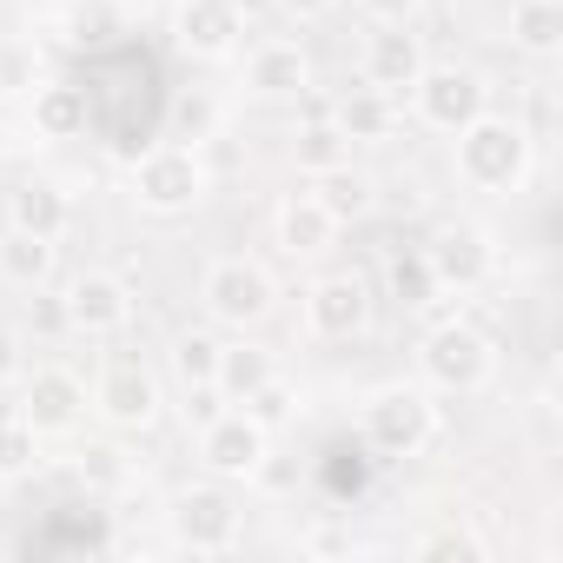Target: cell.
Instances as JSON below:
<instances>
[{
  "label": "cell",
  "mask_w": 563,
  "mask_h": 563,
  "mask_svg": "<svg viewBox=\"0 0 563 563\" xmlns=\"http://www.w3.org/2000/svg\"><path fill=\"white\" fill-rule=\"evenodd\" d=\"M451 173L471 192H517L523 173H530V133H523V120L484 107L471 126L451 133Z\"/></svg>",
  "instance_id": "1"
},
{
  "label": "cell",
  "mask_w": 563,
  "mask_h": 563,
  "mask_svg": "<svg viewBox=\"0 0 563 563\" xmlns=\"http://www.w3.org/2000/svg\"><path fill=\"white\" fill-rule=\"evenodd\" d=\"M358 438L378 451V457H418L431 438H438V405L424 385H378L365 405H358Z\"/></svg>",
  "instance_id": "2"
},
{
  "label": "cell",
  "mask_w": 563,
  "mask_h": 563,
  "mask_svg": "<svg viewBox=\"0 0 563 563\" xmlns=\"http://www.w3.org/2000/svg\"><path fill=\"white\" fill-rule=\"evenodd\" d=\"M126 192H133L140 212H153V219H179V212H192V206L212 192V173H206V159H199L186 140H173V146L140 153Z\"/></svg>",
  "instance_id": "3"
},
{
  "label": "cell",
  "mask_w": 563,
  "mask_h": 563,
  "mask_svg": "<svg viewBox=\"0 0 563 563\" xmlns=\"http://www.w3.org/2000/svg\"><path fill=\"white\" fill-rule=\"evenodd\" d=\"M418 372H424L431 391H457V398H471V391L490 385L497 352H490V339H484L471 319H444V325L424 332V345H418Z\"/></svg>",
  "instance_id": "4"
},
{
  "label": "cell",
  "mask_w": 563,
  "mask_h": 563,
  "mask_svg": "<svg viewBox=\"0 0 563 563\" xmlns=\"http://www.w3.org/2000/svg\"><path fill=\"white\" fill-rule=\"evenodd\" d=\"M199 306L219 332H252L272 319V272L252 258H212L199 272Z\"/></svg>",
  "instance_id": "5"
},
{
  "label": "cell",
  "mask_w": 563,
  "mask_h": 563,
  "mask_svg": "<svg viewBox=\"0 0 563 563\" xmlns=\"http://www.w3.org/2000/svg\"><path fill=\"white\" fill-rule=\"evenodd\" d=\"M239 523L245 517H239L225 484H186V490L166 497V537L192 556H225L239 543Z\"/></svg>",
  "instance_id": "6"
},
{
  "label": "cell",
  "mask_w": 563,
  "mask_h": 563,
  "mask_svg": "<svg viewBox=\"0 0 563 563\" xmlns=\"http://www.w3.org/2000/svg\"><path fill=\"white\" fill-rule=\"evenodd\" d=\"M490 107V87H484V74L477 67H424L418 80H411V113H418V126H431V133H457V126H471L477 113Z\"/></svg>",
  "instance_id": "7"
},
{
  "label": "cell",
  "mask_w": 563,
  "mask_h": 563,
  "mask_svg": "<svg viewBox=\"0 0 563 563\" xmlns=\"http://www.w3.org/2000/svg\"><path fill=\"white\" fill-rule=\"evenodd\" d=\"M272 457V424H258L252 411H212L199 424V464L219 477V484H239V477H258Z\"/></svg>",
  "instance_id": "8"
},
{
  "label": "cell",
  "mask_w": 563,
  "mask_h": 563,
  "mask_svg": "<svg viewBox=\"0 0 563 563\" xmlns=\"http://www.w3.org/2000/svg\"><path fill=\"white\" fill-rule=\"evenodd\" d=\"M424 272H431V286L438 292H477V286H490V272H497V239L484 232V225H471V219H457V225H444L431 245H424Z\"/></svg>",
  "instance_id": "9"
},
{
  "label": "cell",
  "mask_w": 563,
  "mask_h": 563,
  "mask_svg": "<svg viewBox=\"0 0 563 563\" xmlns=\"http://www.w3.org/2000/svg\"><path fill=\"white\" fill-rule=\"evenodd\" d=\"M60 319H67L80 339H113V332H126V325H133V286H126L120 272L87 265V272H74V278H67V292H60Z\"/></svg>",
  "instance_id": "10"
},
{
  "label": "cell",
  "mask_w": 563,
  "mask_h": 563,
  "mask_svg": "<svg viewBox=\"0 0 563 563\" xmlns=\"http://www.w3.org/2000/svg\"><path fill=\"white\" fill-rule=\"evenodd\" d=\"M372 325V286L358 272H325L312 278V292H306V332L339 345V339H358Z\"/></svg>",
  "instance_id": "11"
},
{
  "label": "cell",
  "mask_w": 563,
  "mask_h": 563,
  "mask_svg": "<svg viewBox=\"0 0 563 563\" xmlns=\"http://www.w3.org/2000/svg\"><path fill=\"white\" fill-rule=\"evenodd\" d=\"M239 87H245V100H265V107L306 100L312 93V54L299 41H258L239 67Z\"/></svg>",
  "instance_id": "12"
},
{
  "label": "cell",
  "mask_w": 563,
  "mask_h": 563,
  "mask_svg": "<svg viewBox=\"0 0 563 563\" xmlns=\"http://www.w3.org/2000/svg\"><path fill=\"white\" fill-rule=\"evenodd\" d=\"M245 41V14L239 0H179L173 14V47L186 60H232Z\"/></svg>",
  "instance_id": "13"
},
{
  "label": "cell",
  "mask_w": 563,
  "mask_h": 563,
  "mask_svg": "<svg viewBox=\"0 0 563 563\" xmlns=\"http://www.w3.org/2000/svg\"><path fill=\"white\" fill-rule=\"evenodd\" d=\"M14 418H21V424H34L41 438H67V431L87 418V385H80L67 365H41V372L21 385Z\"/></svg>",
  "instance_id": "14"
},
{
  "label": "cell",
  "mask_w": 563,
  "mask_h": 563,
  "mask_svg": "<svg viewBox=\"0 0 563 563\" xmlns=\"http://www.w3.org/2000/svg\"><path fill=\"white\" fill-rule=\"evenodd\" d=\"M431 60H424V34H411V21L405 27H372V41H365V54H358V74H365V87H378V93H411V80L424 74Z\"/></svg>",
  "instance_id": "15"
},
{
  "label": "cell",
  "mask_w": 563,
  "mask_h": 563,
  "mask_svg": "<svg viewBox=\"0 0 563 563\" xmlns=\"http://www.w3.org/2000/svg\"><path fill=\"white\" fill-rule=\"evenodd\" d=\"M93 411L113 431H146L159 418V378L146 365H107L100 385H93Z\"/></svg>",
  "instance_id": "16"
},
{
  "label": "cell",
  "mask_w": 563,
  "mask_h": 563,
  "mask_svg": "<svg viewBox=\"0 0 563 563\" xmlns=\"http://www.w3.org/2000/svg\"><path fill=\"white\" fill-rule=\"evenodd\" d=\"M60 265V239H41V232H21L8 225L0 232V286L8 292H41Z\"/></svg>",
  "instance_id": "17"
},
{
  "label": "cell",
  "mask_w": 563,
  "mask_h": 563,
  "mask_svg": "<svg viewBox=\"0 0 563 563\" xmlns=\"http://www.w3.org/2000/svg\"><path fill=\"white\" fill-rule=\"evenodd\" d=\"M27 126H34V140H47V146L80 140V133H87V87H74V80L34 87V93H27Z\"/></svg>",
  "instance_id": "18"
},
{
  "label": "cell",
  "mask_w": 563,
  "mask_h": 563,
  "mask_svg": "<svg viewBox=\"0 0 563 563\" xmlns=\"http://www.w3.org/2000/svg\"><path fill=\"white\" fill-rule=\"evenodd\" d=\"M8 225L41 232V239H60V232L74 225V199H67V186H60V179H21V186L8 192Z\"/></svg>",
  "instance_id": "19"
},
{
  "label": "cell",
  "mask_w": 563,
  "mask_h": 563,
  "mask_svg": "<svg viewBox=\"0 0 563 563\" xmlns=\"http://www.w3.org/2000/svg\"><path fill=\"white\" fill-rule=\"evenodd\" d=\"M332 239H339V219L312 192H299V199L278 206V252H286V258H325Z\"/></svg>",
  "instance_id": "20"
},
{
  "label": "cell",
  "mask_w": 563,
  "mask_h": 563,
  "mask_svg": "<svg viewBox=\"0 0 563 563\" xmlns=\"http://www.w3.org/2000/svg\"><path fill=\"white\" fill-rule=\"evenodd\" d=\"M391 120H398V107H391V93H378V87H345L339 93V107H332V126L352 140V146H378V140H391Z\"/></svg>",
  "instance_id": "21"
},
{
  "label": "cell",
  "mask_w": 563,
  "mask_h": 563,
  "mask_svg": "<svg viewBox=\"0 0 563 563\" xmlns=\"http://www.w3.org/2000/svg\"><path fill=\"white\" fill-rule=\"evenodd\" d=\"M312 199H319L339 225H358V219H372V206H378V179H372V173H358V166L345 159V166L312 173Z\"/></svg>",
  "instance_id": "22"
},
{
  "label": "cell",
  "mask_w": 563,
  "mask_h": 563,
  "mask_svg": "<svg viewBox=\"0 0 563 563\" xmlns=\"http://www.w3.org/2000/svg\"><path fill=\"white\" fill-rule=\"evenodd\" d=\"M278 378V358L265 352V345H219V372H212V391L225 398V405H245L258 385H272Z\"/></svg>",
  "instance_id": "23"
},
{
  "label": "cell",
  "mask_w": 563,
  "mask_h": 563,
  "mask_svg": "<svg viewBox=\"0 0 563 563\" xmlns=\"http://www.w3.org/2000/svg\"><path fill=\"white\" fill-rule=\"evenodd\" d=\"M510 47L530 60L563 54V0H517L510 8Z\"/></svg>",
  "instance_id": "24"
},
{
  "label": "cell",
  "mask_w": 563,
  "mask_h": 563,
  "mask_svg": "<svg viewBox=\"0 0 563 563\" xmlns=\"http://www.w3.org/2000/svg\"><path fill=\"white\" fill-rule=\"evenodd\" d=\"M120 27H126L120 0H67V8H60V34H67L74 47H107Z\"/></svg>",
  "instance_id": "25"
},
{
  "label": "cell",
  "mask_w": 563,
  "mask_h": 563,
  "mask_svg": "<svg viewBox=\"0 0 563 563\" xmlns=\"http://www.w3.org/2000/svg\"><path fill=\"white\" fill-rule=\"evenodd\" d=\"M212 372H219V339L212 332H179L173 339V378L186 391H199V385H212Z\"/></svg>",
  "instance_id": "26"
},
{
  "label": "cell",
  "mask_w": 563,
  "mask_h": 563,
  "mask_svg": "<svg viewBox=\"0 0 563 563\" xmlns=\"http://www.w3.org/2000/svg\"><path fill=\"white\" fill-rule=\"evenodd\" d=\"M41 464V431L21 418H0V484H14Z\"/></svg>",
  "instance_id": "27"
},
{
  "label": "cell",
  "mask_w": 563,
  "mask_h": 563,
  "mask_svg": "<svg viewBox=\"0 0 563 563\" xmlns=\"http://www.w3.org/2000/svg\"><path fill=\"white\" fill-rule=\"evenodd\" d=\"M292 153H299V173H325V166H345V159H352V140H345L332 120H319V126L299 133Z\"/></svg>",
  "instance_id": "28"
},
{
  "label": "cell",
  "mask_w": 563,
  "mask_h": 563,
  "mask_svg": "<svg viewBox=\"0 0 563 563\" xmlns=\"http://www.w3.org/2000/svg\"><path fill=\"white\" fill-rule=\"evenodd\" d=\"M126 477H133V464H126L120 444H87V451H80V484H87V490H120Z\"/></svg>",
  "instance_id": "29"
},
{
  "label": "cell",
  "mask_w": 563,
  "mask_h": 563,
  "mask_svg": "<svg viewBox=\"0 0 563 563\" xmlns=\"http://www.w3.org/2000/svg\"><path fill=\"white\" fill-rule=\"evenodd\" d=\"M173 120H179V140H186V146H199V140L219 126V107H212L206 93H186V100L173 107Z\"/></svg>",
  "instance_id": "30"
},
{
  "label": "cell",
  "mask_w": 563,
  "mask_h": 563,
  "mask_svg": "<svg viewBox=\"0 0 563 563\" xmlns=\"http://www.w3.org/2000/svg\"><path fill=\"white\" fill-rule=\"evenodd\" d=\"M418 550H424V556H484L490 543H484L477 530H457V523H444V530L418 537Z\"/></svg>",
  "instance_id": "31"
},
{
  "label": "cell",
  "mask_w": 563,
  "mask_h": 563,
  "mask_svg": "<svg viewBox=\"0 0 563 563\" xmlns=\"http://www.w3.org/2000/svg\"><path fill=\"white\" fill-rule=\"evenodd\" d=\"M391 286H398V299L405 306H431V272H424V258H391Z\"/></svg>",
  "instance_id": "32"
},
{
  "label": "cell",
  "mask_w": 563,
  "mask_h": 563,
  "mask_svg": "<svg viewBox=\"0 0 563 563\" xmlns=\"http://www.w3.org/2000/svg\"><path fill=\"white\" fill-rule=\"evenodd\" d=\"M358 14H365L372 27H405V21L424 14V0H358Z\"/></svg>",
  "instance_id": "33"
},
{
  "label": "cell",
  "mask_w": 563,
  "mask_h": 563,
  "mask_svg": "<svg viewBox=\"0 0 563 563\" xmlns=\"http://www.w3.org/2000/svg\"><path fill=\"white\" fill-rule=\"evenodd\" d=\"M8 93H34V54H0V100Z\"/></svg>",
  "instance_id": "34"
},
{
  "label": "cell",
  "mask_w": 563,
  "mask_h": 563,
  "mask_svg": "<svg viewBox=\"0 0 563 563\" xmlns=\"http://www.w3.org/2000/svg\"><path fill=\"white\" fill-rule=\"evenodd\" d=\"M8 378H21V332L0 325V385H8Z\"/></svg>",
  "instance_id": "35"
},
{
  "label": "cell",
  "mask_w": 563,
  "mask_h": 563,
  "mask_svg": "<svg viewBox=\"0 0 563 563\" xmlns=\"http://www.w3.org/2000/svg\"><path fill=\"white\" fill-rule=\"evenodd\" d=\"M292 21H319V14H332V0H278Z\"/></svg>",
  "instance_id": "36"
},
{
  "label": "cell",
  "mask_w": 563,
  "mask_h": 563,
  "mask_svg": "<svg viewBox=\"0 0 563 563\" xmlns=\"http://www.w3.org/2000/svg\"><path fill=\"white\" fill-rule=\"evenodd\" d=\"M306 550H352V537H339V530H312Z\"/></svg>",
  "instance_id": "37"
},
{
  "label": "cell",
  "mask_w": 563,
  "mask_h": 563,
  "mask_svg": "<svg viewBox=\"0 0 563 563\" xmlns=\"http://www.w3.org/2000/svg\"><path fill=\"white\" fill-rule=\"evenodd\" d=\"M0 153H8V133H0Z\"/></svg>",
  "instance_id": "38"
}]
</instances>
